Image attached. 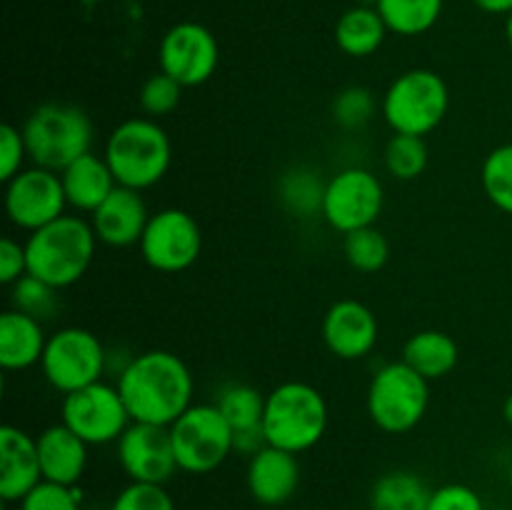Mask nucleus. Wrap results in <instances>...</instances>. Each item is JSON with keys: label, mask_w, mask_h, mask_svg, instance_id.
<instances>
[{"label": "nucleus", "mask_w": 512, "mask_h": 510, "mask_svg": "<svg viewBox=\"0 0 512 510\" xmlns=\"http://www.w3.org/2000/svg\"><path fill=\"white\" fill-rule=\"evenodd\" d=\"M60 423L68 425L88 445H108L118 443L133 420L118 385L98 380L88 388L63 395Z\"/></svg>", "instance_id": "10"}, {"label": "nucleus", "mask_w": 512, "mask_h": 510, "mask_svg": "<svg viewBox=\"0 0 512 510\" xmlns=\"http://www.w3.org/2000/svg\"><path fill=\"white\" fill-rule=\"evenodd\" d=\"M148 220V205H145L140 190L123 188V185H118L105 198V203L90 215V225H93L98 240L110 245V248H130V245H138Z\"/></svg>", "instance_id": "18"}, {"label": "nucleus", "mask_w": 512, "mask_h": 510, "mask_svg": "<svg viewBox=\"0 0 512 510\" xmlns=\"http://www.w3.org/2000/svg\"><path fill=\"white\" fill-rule=\"evenodd\" d=\"M450 108V90L443 75L428 68L405 70L388 85L380 103L385 123L393 133L425 135L433 133Z\"/></svg>", "instance_id": "6"}, {"label": "nucleus", "mask_w": 512, "mask_h": 510, "mask_svg": "<svg viewBox=\"0 0 512 510\" xmlns=\"http://www.w3.org/2000/svg\"><path fill=\"white\" fill-rule=\"evenodd\" d=\"M160 70L183 88L208 83L220 63L215 35L200 23H178L163 35L158 48Z\"/></svg>", "instance_id": "14"}, {"label": "nucleus", "mask_w": 512, "mask_h": 510, "mask_svg": "<svg viewBox=\"0 0 512 510\" xmlns=\"http://www.w3.org/2000/svg\"><path fill=\"white\" fill-rule=\"evenodd\" d=\"M108 353L100 338L90 330L68 325L48 335L40 370L58 393L68 395L103 380Z\"/></svg>", "instance_id": "9"}, {"label": "nucleus", "mask_w": 512, "mask_h": 510, "mask_svg": "<svg viewBox=\"0 0 512 510\" xmlns=\"http://www.w3.org/2000/svg\"><path fill=\"white\" fill-rule=\"evenodd\" d=\"M505 35H508V45L512 50V13L508 15V23H505Z\"/></svg>", "instance_id": "42"}, {"label": "nucleus", "mask_w": 512, "mask_h": 510, "mask_svg": "<svg viewBox=\"0 0 512 510\" xmlns=\"http://www.w3.org/2000/svg\"><path fill=\"white\" fill-rule=\"evenodd\" d=\"M38 483H43L38 440L18 425L0 428V498L20 503Z\"/></svg>", "instance_id": "17"}, {"label": "nucleus", "mask_w": 512, "mask_h": 510, "mask_svg": "<svg viewBox=\"0 0 512 510\" xmlns=\"http://www.w3.org/2000/svg\"><path fill=\"white\" fill-rule=\"evenodd\" d=\"M215 405L235 433V450L253 455L265 445L263 415L265 395L258 388L245 383H230L218 393Z\"/></svg>", "instance_id": "20"}, {"label": "nucleus", "mask_w": 512, "mask_h": 510, "mask_svg": "<svg viewBox=\"0 0 512 510\" xmlns=\"http://www.w3.org/2000/svg\"><path fill=\"white\" fill-rule=\"evenodd\" d=\"M343 253L358 273H378L388 263L390 243L375 225H370V228H360L345 235Z\"/></svg>", "instance_id": "31"}, {"label": "nucleus", "mask_w": 512, "mask_h": 510, "mask_svg": "<svg viewBox=\"0 0 512 510\" xmlns=\"http://www.w3.org/2000/svg\"><path fill=\"white\" fill-rule=\"evenodd\" d=\"M400 360L433 383V380L453 373L460 360V348L453 335L443 333V330H420V333L410 335L408 343L403 345Z\"/></svg>", "instance_id": "24"}, {"label": "nucleus", "mask_w": 512, "mask_h": 510, "mask_svg": "<svg viewBox=\"0 0 512 510\" xmlns=\"http://www.w3.org/2000/svg\"><path fill=\"white\" fill-rule=\"evenodd\" d=\"M138 248L145 265L158 273H183L200 258L203 230L188 210L163 208L150 213Z\"/></svg>", "instance_id": "12"}, {"label": "nucleus", "mask_w": 512, "mask_h": 510, "mask_svg": "<svg viewBox=\"0 0 512 510\" xmlns=\"http://www.w3.org/2000/svg\"><path fill=\"white\" fill-rule=\"evenodd\" d=\"M380 18L390 33L413 38L433 28L443 13V0H378L375 3Z\"/></svg>", "instance_id": "27"}, {"label": "nucleus", "mask_w": 512, "mask_h": 510, "mask_svg": "<svg viewBox=\"0 0 512 510\" xmlns=\"http://www.w3.org/2000/svg\"><path fill=\"white\" fill-rule=\"evenodd\" d=\"M330 110H333V120L340 128L358 130L375 118L378 100H375L373 90L363 88V85H350L335 95Z\"/></svg>", "instance_id": "33"}, {"label": "nucleus", "mask_w": 512, "mask_h": 510, "mask_svg": "<svg viewBox=\"0 0 512 510\" xmlns=\"http://www.w3.org/2000/svg\"><path fill=\"white\" fill-rule=\"evenodd\" d=\"M503 418H505V423L512 428V393L505 398V403H503Z\"/></svg>", "instance_id": "41"}, {"label": "nucleus", "mask_w": 512, "mask_h": 510, "mask_svg": "<svg viewBox=\"0 0 512 510\" xmlns=\"http://www.w3.org/2000/svg\"><path fill=\"white\" fill-rule=\"evenodd\" d=\"M98 248L90 220L80 215H60L53 223L33 230L25 238L28 275L63 290L78 283L88 273Z\"/></svg>", "instance_id": "2"}, {"label": "nucleus", "mask_w": 512, "mask_h": 510, "mask_svg": "<svg viewBox=\"0 0 512 510\" xmlns=\"http://www.w3.org/2000/svg\"><path fill=\"white\" fill-rule=\"evenodd\" d=\"M385 205L383 183L370 170L343 168L325 180L323 198V218L338 233L348 235L353 230L370 228L380 218Z\"/></svg>", "instance_id": "11"}, {"label": "nucleus", "mask_w": 512, "mask_h": 510, "mask_svg": "<svg viewBox=\"0 0 512 510\" xmlns=\"http://www.w3.org/2000/svg\"><path fill=\"white\" fill-rule=\"evenodd\" d=\"M30 163L45 170L68 168L73 160L93 150V123L88 113L70 103L38 105L23 123Z\"/></svg>", "instance_id": "5"}, {"label": "nucleus", "mask_w": 512, "mask_h": 510, "mask_svg": "<svg viewBox=\"0 0 512 510\" xmlns=\"http://www.w3.org/2000/svg\"><path fill=\"white\" fill-rule=\"evenodd\" d=\"M323 343L335 358L360 360L378 345L380 325L373 310L355 298H343L328 308L323 318Z\"/></svg>", "instance_id": "16"}, {"label": "nucleus", "mask_w": 512, "mask_h": 510, "mask_svg": "<svg viewBox=\"0 0 512 510\" xmlns=\"http://www.w3.org/2000/svg\"><path fill=\"white\" fill-rule=\"evenodd\" d=\"M328 420L325 395L303 380H285L265 395V445L300 455L323 440Z\"/></svg>", "instance_id": "4"}, {"label": "nucleus", "mask_w": 512, "mask_h": 510, "mask_svg": "<svg viewBox=\"0 0 512 510\" xmlns=\"http://www.w3.org/2000/svg\"><path fill=\"white\" fill-rule=\"evenodd\" d=\"M508 488H510V493H512V460H510V465H508Z\"/></svg>", "instance_id": "43"}, {"label": "nucleus", "mask_w": 512, "mask_h": 510, "mask_svg": "<svg viewBox=\"0 0 512 510\" xmlns=\"http://www.w3.org/2000/svg\"><path fill=\"white\" fill-rule=\"evenodd\" d=\"M480 185L495 208L512 215V143L498 145L485 155Z\"/></svg>", "instance_id": "30"}, {"label": "nucleus", "mask_w": 512, "mask_h": 510, "mask_svg": "<svg viewBox=\"0 0 512 510\" xmlns=\"http://www.w3.org/2000/svg\"><path fill=\"white\" fill-rule=\"evenodd\" d=\"M48 345L43 320L10 308L0 315V365L8 373L40 365Z\"/></svg>", "instance_id": "23"}, {"label": "nucleus", "mask_w": 512, "mask_h": 510, "mask_svg": "<svg viewBox=\"0 0 512 510\" xmlns=\"http://www.w3.org/2000/svg\"><path fill=\"white\" fill-rule=\"evenodd\" d=\"M60 180H63L68 208L88 215H93L105 203V198L118 188V180H115L110 165L105 163L103 155H95L93 150L60 170Z\"/></svg>", "instance_id": "22"}, {"label": "nucleus", "mask_w": 512, "mask_h": 510, "mask_svg": "<svg viewBox=\"0 0 512 510\" xmlns=\"http://www.w3.org/2000/svg\"><path fill=\"white\" fill-rule=\"evenodd\" d=\"M388 25L378 8H350L335 23V43L350 58H368L385 43Z\"/></svg>", "instance_id": "25"}, {"label": "nucleus", "mask_w": 512, "mask_h": 510, "mask_svg": "<svg viewBox=\"0 0 512 510\" xmlns=\"http://www.w3.org/2000/svg\"><path fill=\"white\" fill-rule=\"evenodd\" d=\"M483 13L490 15H510L512 13V0H473Z\"/></svg>", "instance_id": "40"}, {"label": "nucleus", "mask_w": 512, "mask_h": 510, "mask_svg": "<svg viewBox=\"0 0 512 510\" xmlns=\"http://www.w3.org/2000/svg\"><path fill=\"white\" fill-rule=\"evenodd\" d=\"M35 440H38L43 480L60 485H78L85 475V468H88L90 445L63 423L45 428Z\"/></svg>", "instance_id": "21"}, {"label": "nucleus", "mask_w": 512, "mask_h": 510, "mask_svg": "<svg viewBox=\"0 0 512 510\" xmlns=\"http://www.w3.org/2000/svg\"><path fill=\"white\" fill-rule=\"evenodd\" d=\"M168 430L183 473H213L235 450L233 428L215 403H193Z\"/></svg>", "instance_id": "8"}, {"label": "nucleus", "mask_w": 512, "mask_h": 510, "mask_svg": "<svg viewBox=\"0 0 512 510\" xmlns=\"http://www.w3.org/2000/svg\"><path fill=\"white\" fill-rule=\"evenodd\" d=\"M183 90L185 88L178 80L170 78V75H165L163 70H160V73L150 75V78L140 85V110L145 113V118H165V115H170L180 105Z\"/></svg>", "instance_id": "34"}, {"label": "nucleus", "mask_w": 512, "mask_h": 510, "mask_svg": "<svg viewBox=\"0 0 512 510\" xmlns=\"http://www.w3.org/2000/svg\"><path fill=\"white\" fill-rule=\"evenodd\" d=\"M80 500H83V493L78 490V485L43 480L18 505L20 510H80Z\"/></svg>", "instance_id": "35"}, {"label": "nucleus", "mask_w": 512, "mask_h": 510, "mask_svg": "<svg viewBox=\"0 0 512 510\" xmlns=\"http://www.w3.org/2000/svg\"><path fill=\"white\" fill-rule=\"evenodd\" d=\"M278 195L283 208L295 218H313L323 213L325 183L315 170L298 165L288 170L278 183Z\"/></svg>", "instance_id": "28"}, {"label": "nucleus", "mask_w": 512, "mask_h": 510, "mask_svg": "<svg viewBox=\"0 0 512 510\" xmlns=\"http://www.w3.org/2000/svg\"><path fill=\"white\" fill-rule=\"evenodd\" d=\"M25 160L30 158L23 130L15 128V125H3L0 128V180L3 183L13 180L20 170H25Z\"/></svg>", "instance_id": "37"}, {"label": "nucleus", "mask_w": 512, "mask_h": 510, "mask_svg": "<svg viewBox=\"0 0 512 510\" xmlns=\"http://www.w3.org/2000/svg\"><path fill=\"white\" fill-rule=\"evenodd\" d=\"M430 405V380L395 360L378 368L368 385V415L383 433L403 435L418 428Z\"/></svg>", "instance_id": "7"}, {"label": "nucleus", "mask_w": 512, "mask_h": 510, "mask_svg": "<svg viewBox=\"0 0 512 510\" xmlns=\"http://www.w3.org/2000/svg\"><path fill=\"white\" fill-rule=\"evenodd\" d=\"M110 510H175V503L165 485L130 483L115 495Z\"/></svg>", "instance_id": "36"}, {"label": "nucleus", "mask_w": 512, "mask_h": 510, "mask_svg": "<svg viewBox=\"0 0 512 510\" xmlns=\"http://www.w3.org/2000/svg\"><path fill=\"white\" fill-rule=\"evenodd\" d=\"M3 203L10 223L18 225L25 233L53 223L60 215H65V208H68L60 173L38 168V165L20 170L13 180L5 183Z\"/></svg>", "instance_id": "13"}, {"label": "nucleus", "mask_w": 512, "mask_h": 510, "mask_svg": "<svg viewBox=\"0 0 512 510\" xmlns=\"http://www.w3.org/2000/svg\"><path fill=\"white\" fill-rule=\"evenodd\" d=\"M430 160V150L425 138L418 135H400L395 133L388 140L383 153L385 170L393 175L395 180H415L425 173Z\"/></svg>", "instance_id": "29"}, {"label": "nucleus", "mask_w": 512, "mask_h": 510, "mask_svg": "<svg viewBox=\"0 0 512 510\" xmlns=\"http://www.w3.org/2000/svg\"><path fill=\"white\" fill-rule=\"evenodd\" d=\"M300 485L298 455L280 450L275 445H263L258 453L250 455L248 463V490L260 505L288 503Z\"/></svg>", "instance_id": "19"}, {"label": "nucleus", "mask_w": 512, "mask_h": 510, "mask_svg": "<svg viewBox=\"0 0 512 510\" xmlns=\"http://www.w3.org/2000/svg\"><path fill=\"white\" fill-rule=\"evenodd\" d=\"M118 463L130 483L165 485L178 470L173 440L165 425L130 423L115 443Z\"/></svg>", "instance_id": "15"}, {"label": "nucleus", "mask_w": 512, "mask_h": 510, "mask_svg": "<svg viewBox=\"0 0 512 510\" xmlns=\"http://www.w3.org/2000/svg\"><path fill=\"white\" fill-rule=\"evenodd\" d=\"M105 163L123 188L148 190L165 178L173 163V143L158 120L128 118L110 130L103 150Z\"/></svg>", "instance_id": "3"}, {"label": "nucleus", "mask_w": 512, "mask_h": 510, "mask_svg": "<svg viewBox=\"0 0 512 510\" xmlns=\"http://www.w3.org/2000/svg\"><path fill=\"white\" fill-rule=\"evenodd\" d=\"M10 300H13V308L20 310L25 315H33L38 320L53 318V313L58 310V288L43 283V280L33 278V275H23L18 283L10 285Z\"/></svg>", "instance_id": "32"}, {"label": "nucleus", "mask_w": 512, "mask_h": 510, "mask_svg": "<svg viewBox=\"0 0 512 510\" xmlns=\"http://www.w3.org/2000/svg\"><path fill=\"white\" fill-rule=\"evenodd\" d=\"M430 495L423 478L413 470H393L375 480L370 490V510H428Z\"/></svg>", "instance_id": "26"}, {"label": "nucleus", "mask_w": 512, "mask_h": 510, "mask_svg": "<svg viewBox=\"0 0 512 510\" xmlns=\"http://www.w3.org/2000/svg\"><path fill=\"white\" fill-rule=\"evenodd\" d=\"M23 275H28V255H25V243L13 238L0 240V283L13 285Z\"/></svg>", "instance_id": "39"}, {"label": "nucleus", "mask_w": 512, "mask_h": 510, "mask_svg": "<svg viewBox=\"0 0 512 510\" xmlns=\"http://www.w3.org/2000/svg\"><path fill=\"white\" fill-rule=\"evenodd\" d=\"M428 510H485V503L470 485L448 483L433 490Z\"/></svg>", "instance_id": "38"}, {"label": "nucleus", "mask_w": 512, "mask_h": 510, "mask_svg": "<svg viewBox=\"0 0 512 510\" xmlns=\"http://www.w3.org/2000/svg\"><path fill=\"white\" fill-rule=\"evenodd\" d=\"M115 385L133 423L170 428L193 405V373L170 350H145L130 358Z\"/></svg>", "instance_id": "1"}]
</instances>
